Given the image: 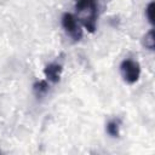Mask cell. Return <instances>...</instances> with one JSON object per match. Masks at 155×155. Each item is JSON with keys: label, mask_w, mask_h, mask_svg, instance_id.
<instances>
[{"label": "cell", "mask_w": 155, "mask_h": 155, "mask_svg": "<svg viewBox=\"0 0 155 155\" xmlns=\"http://www.w3.org/2000/svg\"><path fill=\"white\" fill-rule=\"evenodd\" d=\"M75 10L78 19L82 25L91 33L96 29V18H97V4L94 0H76Z\"/></svg>", "instance_id": "cell-1"}, {"label": "cell", "mask_w": 155, "mask_h": 155, "mask_svg": "<svg viewBox=\"0 0 155 155\" xmlns=\"http://www.w3.org/2000/svg\"><path fill=\"white\" fill-rule=\"evenodd\" d=\"M120 70H121V75L124 78V80L128 84H134L138 81L139 75H140V67L138 64V62L132 61V59H125L122 61L121 65H120Z\"/></svg>", "instance_id": "cell-2"}, {"label": "cell", "mask_w": 155, "mask_h": 155, "mask_svg": "<svg viewBox=\"0 0 155 155\" xmlns=\"http://www.w3.org/2000/svg\"><path fill=\"white\" fill-rule=\"evenodd\" d=\"M62 25L65 29V31L75 40L79 41L82 38V30L80 24L76 21V17L71 13H64L62 17Z\"/></svg>", "instance_id": "cell-3"}, {"label": "cell", "mask_w": 155, "mask_h": 155, "mask_svg": "<svg viewBox=\"0 0 155 155\" xmlns=\"http://www.w3.org/2000/svg\"><path fill=\"white\" fill-rule=\"evenodd\" d=\"M62 65L58 63H50L48 65H46L44 73L46 75V78L48 79V81L57 84L61 79V73H62Z\"/></svg>", "instance_id": "cell-4"}, {"label": "cell", "mask_w": 155, "mask_h": 155, "mask_svg": "<svg viewBox=\"0 0 155 155\" xmlns=\"http://www.w3.org/2000/svg\"><path fill=\"white\" fill-rule=\"evenodd\" d=\"M48 87H50V86H48L47 81L40 80V81H38V82L34 84L33 91H34V93H35L36 97H42V96L46 94V92L48 91Z\"/></svg>", "instance_id": "cell-5"}, {"label": "cell", "mask_w": 155, "mask_h": 155, "mask_svg": "<svg viewBox=\"0 0 155 155\" xmlns=\"http://www.w3.org/2000/svg\"><path fill=\"white\" fill-rule=\"evenodd\" d=\"M107 132L111 137H119L120 134V121L119 120H111L107 124Z\"/></svg>", "instance_id": "cell-6"}, {"label": "cell", "mask_w": 155, "mask_h": 155, "mask_svg": "<svg viewBox=\"0 0 155 155\" xmlns=\"http://www.w3.org/2000/svg\"><path fill=\"white\" fill-rule=\"evenodd\" d=\"M143 46L147 47V48H149V50H154L155 39H154V30L153 29L144 35V38H143Z\"/></svg>", "instance_id": "cell-7"}, {"label": "cell", "mask_w": 155, "mask_h": 155, "mask_svg": "<svg viewBox=\"0 0 155 155\" xmlns=\"http://www.w3.org/2000/svg\"><path fill=\"white\" fill-rule=\"evenodd\" d=\"M145 15H147V18L148 21L153 24L154 23V2H150L147 8H145Z\"/></svg>", "instance_id": "cell-8"}]
</instances>
